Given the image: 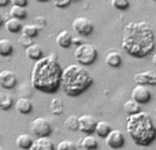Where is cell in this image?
<instances>
[{
  "instance_id": "cell-1",
  "label": "cell",
  "mask_w": 156,
  "mask_h": 150,
  "mask_svg": "<svg viewBox=\"0 0 156 150\" xmlns=\"http://www.w3.org/2000/svg\"><path fill=\"white\" fill-rule=\"evenodd\" d=\"M122 49L129 56L143 59L152 53L156 46V37L152 26L145 21L129 22L122 33Z\"/></svg>"
},
{
  "instance_id": "cell-2",
  "label": "cell",
  "mask_w": 156,
  "mask_h": 150,
  "mask_svg": "<svg viewBox=\"0 0 156 150\" xmlns=\"http://www.w3.org/2000/svg\"><path fill=\"white\" fill-rule=\"evenodd\" d=\"M63 68L58 62V56L51 53L34 63L32 68L30 83L37 91L54 94L60 89Z\"/></svg>"
},
{
  "instance_id": "cell-3",
  "label": "cell",
  "mask_w": 156,
  "mask_h": 150,
  "mask_svg": "<svg viewBox=\"0 0 156 150\" xmlns=\"http://www.w3.org/2000/svg\"><path fill=\"white\" fill-rule=\"evenodd\" d=\"M126 132L137 146L147 148L156 141V127L147 112H138L126 118Z\"/></svg>"
},
{
  "instance_id": "cell-4",
  "label": "cell",
  "mask_w": 156,
  "mask_h": 150,
  "mask_svg": "<svg viewBox=\"0 0 156 150\" xmlns=\"http://www.w3.org/2000/svg\"><path fill=\"white\" fill-rule=\"evenodd\" d=\"M93 85V78L83 66L70 64L63 68L60 89L69 97H80Z\"/></svg>"
},
{
  "instance_id": "cell-5",
  "label": "cell",
  "mask_w": 156,
  "mask_h": 150,
  "mask_svg": "<svg viewBox=\"0 0 156 150\" xmlns=\"http://www.w3.org/2000/svg\"><path fill=\"white\" fill-rule=\"evenodd\" d=\"M74 59L80 66H92L97 59V49L92 44H81L74 49Z\"/></svg>"
},
{
  "instance_id": "cell-6",
  "label": "cell",
  "mask_w": 156,
  "mask_h": 150,
  "mask_svg": "<svg viewBox=\"0 0 156 150\" xmlns=\"http://www.w3.org/2000/svg\"><path fill=\"white\" fill-rule=\"evenodd\" d=\"M30 132L37 138H49L52 134V126L45 118H36L30 123Z\"/></svg>"
},
{
  "instance_id": "cell-7",
  "label": "cell",
  "mask_w": 156,
  "mask_h": 150,
  "mask_svg": "<svg viewBox=\"0 0 156 150\" xmlns=\"http://www.w3.org/2000/svg\"><path fill=\"white\" fill-rule=\"evenodd\" d=\"M73 29L80 37H86L93 33V22L85 16H78L73 21Z\"/></svg>"
},
{
  "instance_id": "cell-8",
  "label": "cell",
  "mask_w": 156,
  "mask_h": 150,
  "mask_svg": "<svg viewBox=\"0 0 156 150\" xmlns=\"http://www.w3.org/2000/svg\"><path fill=\"white\" fill-rule=\"evenodd\" d=\"M132 100H134V101L138 102L140 105L148 104V102L152 100V93L148 89V86L136 85L132 90Z\"/></svg>"
},
{
  "instance_id": "cell-9",
  "label": "cell",
  "mask_w": 156,
  "mask_h": 150,
  "mask_svg": "<svg viewBox=\"0 0 156 150\" xmlns=\"http://www.w3.org/2000/svg\"><path fill=\"white\" fill-rule=\"evenodd\" d=\"M96 124V119L92 115H82L78 118V131L83 132L86 135H90L92 132H94Z\"/></svg>"
},
{
  "instance_id": "cell-10",
  "label": "cell",
  "mask_w": 156,
  "mask_h": 150,
  "mask_svg": "<svg viewBox=\"0 0 156 150\" xmlns=\"http://www.w3.org/2000/svg\"><path fill=\"white\" fill-rule=\"evenodd\" d=\"M105 145L112 150H119L125 145V137L119 130H111V132L105 137Z\"/></svg>"
},
{
  "instance_id": "cell-11",
  "label": "cell",
  "mask_w": 156,
  "mask_h": 150,
  "mask_svg": "<svg viewBox=\"0 0 156 150\" xmlns=\"http://www.w3.org/2000/svg\"><path fill=\"white\" fill-rule=\"evenodd\" d=\"M16 83H18V78H16L15 73H12L11 70L0 71V87L5 89V90H11L16 86Z\"/></svg>"
},
{
  "instance_id": "cell-12",
  "label": "cell",
  "mask_w": 156,
  "mask_h": 150,
  "mask_svg": "<svg viewBox=\"0 0 156 150\" xmlns=\"http://www.w3.org/2000/svg\"><path fill=\"white\" fill-rule=\"evenodd\" d=\"M133 79L137 85L143 86H156V74L154 71H143V73H136L133 75Z\"/></svg>"
},
{
  "instance_id": "cell-13",
  "label": "cell",
  "mask_w": 156,
  "mask_h": 150,
  "mask_svg": "<svg viewBox=\"0 0 156 150\" xmlns=\"http://www.w3.org/2000/svg\"><path fill=\"white\" fill-rule=\"evenodd\" d=\"M14 107H15L16 112L21 113V115H30V113L33 112L34 105H33L32 100H30L29 97H19L15 101Z\"/></svg>"
},
{
  "instance_id": "cell-14",
  "label": "cell",
  "mask_w": 156,
  "mask_h": 150,
  "mask_svg": "<svg viewBox=\"0 0 156 150\" xmlns=\"http://www.w3.org/2000/svg\"><path fill=\"white\" fill-rule=\"evenodd\" d=\"M122 55L118 49L112 48L105 53V64L111 68H119L122 66Z\"/></svg>"
},
{
  "instance_id": "cell-15",
  "label": "cell",
  "mask_w": 156,
  "mask_h": 150,
  "mask_svg": "<svg viewBox=\"0 0 156 150\" xmlns=\"http://www.w3.org/2000/svg\"><path fill=\"white\" fill-rule=\"evenodd\" d=\"M30 150H56V146L51 138H36Z\"/></svg>"
},
{
  "instance_id": "cell-16",
  "label": "cell",
  "mask_w": 156,
  "mask_h": 150,
  "mask_svg": "<svg viewBox=\"0 0 156 150\" xmlns=\"http://www.w3.org/2000/svg\"><path fill=\"white\" fill-rule=\"evenodd\" d=\"M25 52H26L27 59L33 60L34 63L44 57V51H43V48H41V45H38V44H32L30 46H27Z\"/></svg>"
},
{
  "instance_id": "cell-17",
  "label": "cell",
  "mask_w": 156,
  "mask_h": 150,
  "mask_svg": "<svg viewBox=\"0 0 156 150\" xmlns=\"http://www.w3.org/2000/svg\"><path fill=\"white\" fill-rule=\"evenodd\" d=\"M56 44L60 48H69V46L73 45V36L69 30H62V32L58 33L56 36Z\"/></svg>"
},
{
  "instance_id": "cell-18",
  "label": "cell",
  "mask_w": 156,
  "mask_h": 150,
  "mask_svg": "<svg viewBox=\"0 0 156 150\" xmlns=\"http://www.w3.org/2000/svg\"><path fill=\"white\" fill-rule=\"evenodd\" d=\"M33 137L32 135H29V134H19L18 137H16V141H15V143H16V146H18L19 149H22V150H30V148H32V145H33Z\"/></svg>"
},
{
  "instance_id": "cell-19",
  "label": "cell",
  "mask_w": 156,
  "mask_h": 150,
  "mask_svg": "<svg viewBox=\"0 0 156 150\" xmlns=\"http://www.w3.org/2000/svg\"><path fill=\"white\" fill-rule=\"evenodd\" d=\"M4 26H5V30L8 33H12V34H16V33H21L22 32V21L19 19H15V18H8L7 21L4 22Z\"/></svg>"
},
{
  "instance_id": "cell-20",
  "label": "cell",
  "mask_w": 156,
  "mask_h": 150,
  "mask_svg": "<svg viewBox=\"0 0 156 150\" xmlns=\"http://www.w3.org/2000/svg\"><path fill=\"white\" fill-rule=\"evenodd\" d=\"M110 132H111V124L108 123V121H104V120L97 121L96 128H94V134H96V137L104 138L105 139V137H107Z\"/></svg>"
},
{
  "instance_id": "cell-21",
  "label": "cell",
  "mask_w": 156,
  "mask_h": 150,
  "mask_svg": "<svg viewBox=\"0 0 156 150\" xmlns=\"http://www.w3.org/2000/svg\"><path fill=\"white\" fill-rule=\"evenodd\" d=\"M80 146L85 150H96L99 148V142L92 135H85L82 139L80 141Z\"/></svg>"
},
{
  "instance_id": "cell-22",
  "label": "cell",
  "mask_w": 156,
  "mask_h": 150,
  "mask_svg": "<svg viewBox=\"0 0 156 150\" xmlns=\"http://www.w3.org/2000/svg\"><path fill=\"white\" fill-rule=\"evenodd\" d=\"M14 53V45L8 38H2L0 40V56L8 57Z\"/></svg>"
},
{
  "instance_id": "cell-23",
  "label": "cell",
  "mask_w": 156,
  "mask_h": 150,
  "mask_svg": "<svg viewBox=\"0 0 156 150\" xmlns=\"http://www.w3.org/2000/svg\"><path fill=\"white\" fill-rule=\"evenodd\" d=\"M49 111H51V113H52V115H55V116L62 115L63 111H65L63 100L59 98V97H55V98H52L51 105H49Z\"/></svg>"
},
{
  "instance_id": "cell-24",
  "label": "cell",
  "mask_w": 156,
  "mask_h": 150,
  "mask_svg": "<svg viewBox=\"0 0 156 150\" xmlns=\"http://www.w3.org/2000/svg\"><path fill=\"white\" fill-rule=\"evenodd\" d=\"M123 111L126 112L127 116L130 115H136V113L141 112V105L138 104V102H136L134 100H127L126 102L123 104Z\"/></svg>"
},
{
  "instance_id": "cell-25",
  "label": "cell",
  "mask_w": 156,
  "mask_h": 150,
  "mask_svg": "<svg viewBox=\"0 0 156 150\" xmlns=\"http://www.w3.org/2000/svg\"><path fill=\"white\" fill-rule=\"evenodd\" d=\"M38 32H40V27L34 23H27V25H23L22 27V36H26L29 38H34L38 36Z\"/></svg>"
},
{
  "instance_id": "cell-26",
  "label": "cell",
  "mask_w": 156,
  "mask_h": 150,
  "mask_svg": "<svg viewBox=\"0 0 156 150\" xmlns=\"http://www.w3.org/2000/svg\"><path fill=\"white\" fill-rule=\"evenodd\" d=\"M15 104L12 100V97L8 93H0V109L2 111H8L12 108V105Z\"/></svg>"
},
{
  "instance_id": "cell-27",
  "label": "cell",
  "mask_w": 156,
  "mask_h": 150,
  "mask_svg": "<svg viewBox=\"0 0 156 150\" xmlns=\"http://www.w3.org/2000/svg\"><path fill=\"white\" fill-rule=\"evenodd\" d=\"M10 15H11V18L23 21V19L27 18V11L25 7H15V5H12V7L10 8Z\"/></svg>"
},
{
  "instance_id": "cell-28",
  "label": "cell",
  "mask_w": 156,
  "mask_h": 150,
  "mask_svg": "<svg viewBox=\"0 0 156 150\" xmlns=\"http://www.w3.org/2000/svg\"><path fill=\"white\" fill-rule=\"evenodd\" d=\"M65 127L70 131H77L78 130V116L69 115L65 120Z\"/></svg>"
},
{
  "instance_id": "cell-29",
  "label": "cell",
  "mask_w": 156,
  "mask_h": 150,
  "mask_svg": "<svg viewBox=\"0 0 156 150\" xmlns=\"http://www.w3.org/2000/svg\"><path fill=\"white\" fill-rule=\"evenodd\" d=\"M56 150H78V149H77V145L74 142L65 139V141H60V142L56 145Z\"/></svg>"
},
{
  "instance_id": "cell-30",
  "label": "cell",
  "mask_w": 156,
  "mask_h": 150,
  "mask_svg": "<svg viewBox=\"0 0 156 150\" xmlns=\"http://www.w3.org/2000/svg\"><path fill=\"white\" fill-rule=\"evenodd\" d=\"M111 5L116 10L125 11L130 7V0H111Z\"/></svg>"
},
{
  "instance_id": "cell-31",
  "label": "cell",
  "mask_w": 156,
  "mask_h": 150,
  "mask_svg": "<svg viewBox=\"0 0 156 150\" xmlns=\"http://www.w3.org/2000/svg\"><path fill=\"white\" fill-rule=\"evenodd\" d=\"M18 44L21 46H25V48H27V46H30L32 44H34V43H33L32 38L26 37V36H21V37L18 38Z\"/></svg>"
},
{
  "instance_id": "cell-32",
  "label": "cell",
  "mask_w": 156,
  "mask_h": 150,
  "mask_svg": "<svg viewBox=\"0 0 156 150\" xmlns=\"http://www.w3.org/2000/svg\"><path fill=\"white\" fill-rule=\"evenodd\" d=\"M52 3L58 8H67L71 4V0H52Z\"/></svg>"
},
{
  "instance_id": "cell-33",
  "label": "cell",
  "mask_w": 156,
  "mask_h": 150,
  "mask_svg": "<svg viewBox=\"0 0 156 150\" xmlns=\"http://www.w3.org/2000/svg\"><path fill=\"white\" fill-rule=\"evenodd\" d=\"M27 3H29L27 0H11V4L15 5V7H25L26 8Z\"/></svg>"
},
{
  "instance_id": "cell-34",
  "label": "cell",
  "mask_w": 156,
  "mask_h": 150,
  "mask_svg": "<svg viewBox=\"0 0 156 150\" xmlns=\"http://www.w3.org/2000/svg\"><path fill=\"white\" fill-rule=\"evenodd\" d=\"M36 21H37V26L38 27H43V26H45V25H47V21L43 18V16H37V18H36Z\"/></svg>"
},
{
  "instance_id": "cell-35",
  "label": "cell",
  "mask_w": 156,
  "mask_h": 150,
  "mask_svg": "<svg viewBox=\"0 0 156 150\" xmlns=\"http://www.w3.org/2000/svg\"><path fill=\"white\" fill-rule=\"evenodd\" d=\"M73 44H74L76 46L81 45V44H83V43H82V38H81V37H73Z\"/></svg>"
},
{
  "instance_id": "cell-36",
  "label": "cell",
  "mask_w": 156,
  "mask_h": 150,
  "mask_svg": "<svg viewBox=\"0 0 156 150\" xmlns=\"http://www.w3.org/2000/svg\"><path fill=\"white\" fill-rule=\"evenodd\" d=\"M11 3V0H0V7H5Z\"/></svg>"
},
{
  "instance_id": "cell-37",
  "label": "cell",
  "mask_w": 156,
  "mask_h": 150,
  "mask_svg": "<svg viewBox=\"0 0 156 150\" xmlns=\"http://www.w3.org/2000/svg\"><path fill=\"white\" fill-rule=\"evenodd\" d=\"M152 63H154V64L156 66V52H155V55H154V56H152Z\"/></svg>"
},
{
  "instance_id": "cell-38",
  "label": "cell",
  "mask_w": 156,
  "mask_h": 150,
  "mask_svg": "<svg viewBox=\"0 0 156 150\" xmlns=\"http://www.w3.org/2000/svg\"><path fill=\"white\" fill-rule=\"evenodd\" d=\"M3 22H4V19H3L2 14H0V26H2V25H3Z\"/></svg>"
},
{
  "instance_id": "cell-39",
  "label": "cell",
  "mask_w": 156,
  "mask_h": 150,
  "mask_svg": "<svg viewBox=\"0 0 156 150\" xmlns=\"http://www.w3.org/2000/svg\"><path fill=\"white\" fill-rule=\"evenodd\" d=\"M37 2H40V3H44V2H48V0H37Z\"/></svg>"
},
{
  "instance_id": "cell-40",
  "label": "cell",
  "mask_w": 156,
  "mask_h": 150,
  "mask_svg": "<svg viewBox=\"0 0 156 150\" xmlns=\"http://www.w3.org/2000/svg\"><path fill=\"white\" fill-rule=\"evenodd\" d=\"M80 0H71V3H78Z\"/></svg>"
},
{
  "instance_id": "cell-41",
  "label": "cell",
  "mask_w": 156,
  "mask_h": 150,
  "mask_svg": "<svg viewBox=\"0 0 156 150\" xmlns=\"http://www.w3.org/2000/svg\"><path fill=\"white\" fill-rule=\"evenodd\" d=\"M0 150H5V149H4V148H2V146H0Z\"/></svg>"
},
{
  "instance_id": "cell-42",
  "label": "cell",
  "mask_w": 156,
  "mask_h": 150,
  "mask_svg": "<svg viewBox=\"0 0 156 150\" xmlns=\"http://www.w3.org/2000/svg\"><path fill=\"white\" fill-rule=\"evenodd\" d=\"M152 2H156V0H152Z\"/></svg>"
}]
</instances>
